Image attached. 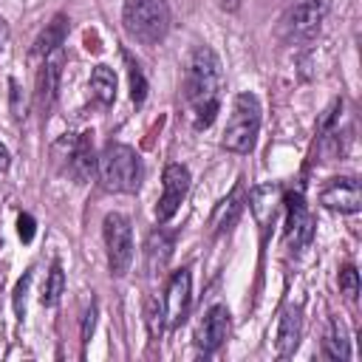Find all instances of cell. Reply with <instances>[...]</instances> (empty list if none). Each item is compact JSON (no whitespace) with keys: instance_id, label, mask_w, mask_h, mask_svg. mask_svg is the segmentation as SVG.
<instances>
[{"instance_id":"cell-1","label":"cell","mask_w":362,"mask_h":362,"mask_svg":"<svg viewBox=\"0 0 362 362\" xmlns=\"http://www.w3.org/2000/svg\"><path fill=\"white\" fill-rule=\"evenodd\" d=\"M221 90H223V71L221 59L209 45H198L189 54L187 71H184V99L192 113V124L198 130L209 127L221 107Z\"/></svg>"},{"instance_id":"cell-2","label":"cell","mask_w":362,"mask_h":362,"mask_svg":"<svg viewBox=\"0 0 362 362\" xmlns=\"http://www.w3.org/2000/svg\"><path fill=\"white\" fill-rule=\"evenodd\" d=\"M96 175H99V184L107 189V192H136L141 187V178H144V167H141V158L133 147L127 144H107L99 158H96Z\"/></svg>"},{"instance_id":"cell-3","label":"cell","mask_w":362,"mask_h":362,"mask_svg":"<svg viewBox=\"0 0 362 362\" xmlns=\"http://www.w3.org/2000/svg\"><path fill=\"white\" fill-rule=\"evenodd\" d=\"M122 25L130 40L158 45L170 31V6L167 0H124Z\"/></svg>"},{"instance_id":"cell-4","label":"cell","mask_w":362,"mask_h":362,"mask_svg":"<svg viewBox=\"0 0 362 362\" xmlns=\"http://www.w3.org/2000/svg\"><path fill=\"white\" fill-rule=\"evenodd\" d=\"M260 133V102L255 93H238L226 130H223V147L232 153H249Z\"/></svg>"},{"instance_id":"cell-5","label":"cell","mask_w":362,"mask_h":362,"mask_svg":"<svg viewBox=\"0 0 362 362\" xmlns=\"http://www.w3.org/2000/svg\"><path fill=\"white\" fill-rule=\"evenodd\" d=\"M331 0H297L286 8L280 17V34L288 42H308L320 34L325 17H328Z\"/></svg>"},{"instance_id":"cell-6","label":"cell","mask_w":362,"mask_h":362,"mask_svg":"<svg viewBox=\"0 0 362 362\" xmlns=\"http://www.w3.org/2000/svg\"><path fill=\"white\" fill-rule=\"evenodd\" d=\"M105 235V252H107V269L113 277H124L133 263V229L130 221L122 212H107L102 221Z\"/></svg>"},{"instance_id":"cell-7","label":"cell","mask_w":362,"mask_h":362,"mask_svg":"<svg viewBox=\"0 0 362 362\" xmlns=\"http://www.w3.org/2000/svg\"><path fill=\"white\" fill-rule=\"evenodd\" d=\"M57 158L62 161V170L76 181L85 184L96 167V156H93V141L90 133H79V136H68L54 147Z\"/></svg>"},{"instance_id":"cell-8","label":"cell","mask_w":362,"mask_h":362,"mask_svg":"<svg viewBox=\"0 0 362 362\" xmlns=\"http://www.w3.org/2000/svg\"><path fill=\"white\" fill-rule=\"evenodd\" d=\"M62 68H65V48H57V51L45 54V57H42V62H40L34 99H37V107H40V113H42V116H48V113H51V107L57 105Z\"/></svg>"},{"instance_id":"cell-9","label":"cell","mask_w":362,"mask_h":362,"mask_svg":"<svg viewBox=\"0 0 362 362\" xmlns=\"http://www.w3.org/2000/svg\"><path fill=\"white\" fill-rule=\"evenodd\" d=\"M187 189H189V170H187L184 164H167V167H164V178H161V198H158V204H156V218H158V223L170 221V218L178 212V206H181Z\"/></svg>"},{"instance_id":"cell-10","label":"cell","mask_w":362,"mask_h":362,"mask_svg":"<svg viewBox=\"0 0 362 362\" xmlns=\"http://www.w3.org/2000/svg\"><path fill=\"white\" fill-rule=\"evenodd\" d=\"M189 300H192V277L187 269L173 272L170 283H167V294H164V325L175 328L187 320L189 311Z\"/></svg>"},{"instance_id":"cell-11","label":"cell","mask_w":362,"mask_h":362,"mask_svg":"<svg viewBox=\"0 0 362 362\" xmlns=\"http://www.w3.org/2000/svg\"><path fill=\"white\" fill-rule=\"evenodd\" d=\"M229 328H232V320H229V308L226 305H212L198 331H195V345L201 354H215L226 339H229Z\"/></svg>"},{"instance_id":"cell-12","label":"cell","mask_w":362,"mask_h":362,"mask_svg":"<svg viewBox=\"0 0 362 362\" xmlns=\"http://www.w3.org/2000/svg\"><path fill=\"white\" fill-rule=\"evenodd\" d=\"M320 204L325 209L334 212H359L362 206V189L359 181L345 175V178H331L322 189H320Z\"/></svg>"},{"instance_id":"cell-13","label":"cell","mask_w":362,"mask_h":362,"mask_svg":"<svg viewBox=\"0 0 362 362\" xmlns=\"http://www.w3.org/2000/svg\"><path fill=\"white\" fill-rule=\"evenodd\" d=\"M286 238L291 249H303L314 238V221L303 204V195H288V221H286Z\"/></svg>"},{"instance_id":"cell-14","label":"cell","mask_w":362,"mask_h":362,"mask_svg":"<svg viewBox=\"0 0 362 362\" xmlns=\"http://www.w3.org/2000/svg\"><path fill=\"white\" fill-rule=\"evenodd\" d=\"M173 243H175V232L170 229H156L150 232L147 243H144V269L150 277L161 274L173 257Z\"/></svg>"},{"instance_id":"cell-15","label":"cell","mask_w":362,"mask_h":362,"mask_svg":"<svg viewBox=\"0 0 362 362\" xmlns=\"http://www.w3.org/2000/svg\"><path fill=\"white\" fill-rule=\"evenodd\" d=\"M300 334H303V311L300 305H288L277 325V354L280 356L294 354V348L300 345Z\"/></svg>"},{"instance_id":"cell-16","label":"cell","mask_w":362,"mask_h":362,"mask_svg":"<svg viewBox=\"0 0 362 362\" xmlns=\"http://www.w3.org/2000/svg\"><path fill=\"white\" fill-rule=\"evenodd\" d=\"M68 17L65 14H57L51 23H45V28L40 31V37L34 40V48H31V54L34 57H45V54H51V51H57V48H62L65 45V37H68Z\"/></svg>"},{"instance_id":"cell-17","label":"cell","mask_w":362,"mask_h":362,"mask_svg":"<svg viewBox=\"0 0 362 362\" xmlns=\"http://www.w3.org/2000/svg\"><path fill=\"white\" fill-rule=\"evenodd\" d=\"M243 201H246V189H243V184H238V187L218 204V209L212 212V235H221V232H226V229L235 223V218H238L240 209H243Z\"/></svg>"},{"instance_id":"cell-18","label":"cell","mask_w":362,"mask_h":362,"mask_svg":"<svg viewBox=\"0 0 362 362\" xmlns=\"http://www.w3.org/2000/svg\"><path fill=\"white\" fill-rule=\"evenodd\" d=\"M88 90H90L93 105H99V107L113 105V99H116V74H113L107 65H96V68L90 71Z\"/></svg>"},{"instance_id":"cell-19","label":"cell","mask_w":362,"mask_h":362,"mask_svg":"<svg viewBox=\"0 0 362 362\" xmlns=\"http://www.w3.org/2000/svg\"><path fill=\"white\" fill-rule=\"evenodd\" d=\"M277 201H280V189L274 184H266V187H255L249 192V206L255 212V221L260 226H266L272 218H274V209H277Z\"/></svg>"},{"instance_id":"cell-20","label":"cell","mask_w":362,"mask_h":362,"mask_svg":"<svg viewBox=\"0 0 362 362\" xmlns=\"http://www.w3.org/2000/svg\"><path fill=\"white\" fill-rule=\"evenodd\" d=\"M322 356L325 359H348L351 356V345H348L345 328L337 320H328V325H325V334H322Z\"/></svg>"},{"instance_id":"cell-21","label":"cell","mask_w":362,"mask_h":362,"mask_svg":"<svg viewBox=\"0 0 362 362\" xmlns=\"http://www.w3.org/2000/svg\"><path fill=\"white\" fill-rule=\"evenodd\" d=\"M65 291V272L59 263L51 266V272L45 274V283H42V294H40V303L42 305H57L59 297Z\"/></svg>"},{"instance_id":"cell-22","label":"cell","mask_w":362,"mask_h":362,"mask_svg":"<svg viewBox=\"0 0 362 362\" xmlns=\"http://www.w3.org/2000/svg\"><path fill=\"white\" fill-rule=\"evenodd\" d=\"M124 62H127V76H130V99H133V105H141L147 96V79L130 54H124Z\"/></svg>"},{"instance_id":"cell-23","label":"cell","mask_w":362,"mask_h":362,"mask_svg":"<svg viewBox=\"0 0 362 362\" xmlns=\"http://www.w3.org/2000/svg\"><path fill=\"white\" fill-rule=\"evenodd\" d=\"M144 320H147L150 337H161V331H164V305H158L153 297H147V303H144Z\"/></svg>"},{"instance_id":"cell-24","label":"cell","mask_w":362,"mask_h":362,"mask_svg":"<svg viewBox=\"0 0 362 362\" xmlns=\"http://www.w3.org/2000/svg\"><path fill=\"white\" fill-rule=\"evenodd\" d=\"M339 291L348 297V300H354L356 294H359V272H356V266H342L339 269Z\"/></svg>"},{"instance_id":"cell-25","label":"cell","mask_w":362,"mask_h":362,"mask_svg":"<svg viewBox=\"0 0 362 362\" xmlns=\"http://www.w3.org/2000/svg\"><path fill=\"white\" fill-rule=\"evenodd\" d=\"M28 286H31V269L23 274V280H20L17 288H14V311H17V317H23V311H25V294H28Z\"/></svg>"},{"instance_id":"cell-26","label":"cell","mask_w":362,"mask_h":362,"mask_svg":"<svg viewBox=\"0 0 362 362\" xmlns=\"http://www.w3.org/2000/svg\"><path fill=\"white\" fill-rule=\"evenodd\" d=\"M17 232H20V238H23L25 243L34 238V218H31L28 212H23V215L17 218Z\"/></svg>"},{"instance_id":"cell-27","label":"cell","mask_w":362,"mask_h":362,"mask_svg":"<svg viewBox=\"0 0 362 362\" xmlns=\"http://www.w3.org/2000/svg\"><path fill=\"white\" fill-rule=\"evenodd\" d=\"M93 314H96V308L90 305V311L85 314V325H82V342H88V337H90V331H93Z\"/></svg>"},{"instance_id":"cell-28","label":"cell","mask_w":362,"mask_h":362,"mask_svg":"<svg viewBox=\"0 0 362 362\" xmlns=\"http://www.w3.org/2000/svg\"><path fill=\"white\" fill-rule=\"evenodd\" d=\"M8 167V150H6V144H0V173Z\"/></svg>"},{"instance_id":"cell-29","label":"cell","mask_w":362,"mask_h":362,"mask_svg":"<svg viewBox=\"0 0 362 362\" xmlns=\"http://www.w3.org/2000/svg\"><path fill=\"white\" fill-rule=\"evenodd\" d=\"M6 37H8V31H6V23H3V17H0V51H3V45H6Z\"/></svg>"}]
</instances>
